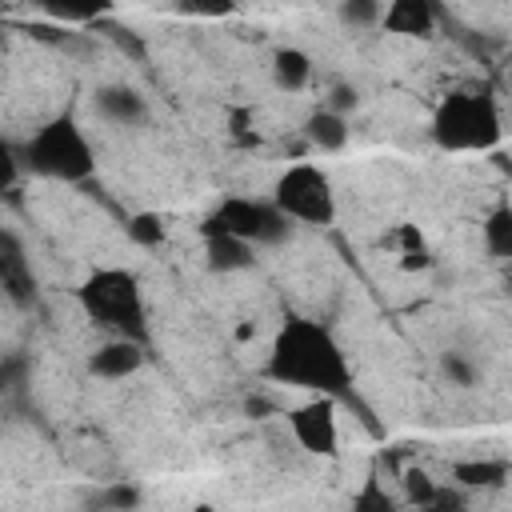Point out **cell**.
Returning <instances> with one entry per match:
<instances>
[{
    "instance_id": "1",
    "label": "cell",
    "mask_w": 512,
    "mask_h": 512,
    "mask_svg": "<svg viewBox=\"0 0 512 512\" xmlns=\"http://www.w3.org/2000/svg\"><path fill=\"white\" fill-rule=\"evenodd\" d=\"M264 376L288 388H300L308 396H328L340 400L352 388V364L344 356V344L336 332L312 316H288L264 360Z\"/></svg>"
},
{
    "instance_id": "2",
    "label": "cell",
    "mask_w": 512,
    "mask_h": 512,
    "mask_svg": "<svg viewBox=\"0 0 512 512\" xmlns=\"http://www.w3.org/2000/svg\"><path fill=\"white\" fill-rule=\"evenodd\" d=\"M76 304L84 320L96 332H104V340L148 344V300L132 268H116V264L92 268L76 288Z\"/></svg>"
},
{
    "instance_id": "3",
    "label": "cell",
    "mask_w": 512,
    "mask_h": 512,
    "mask_svg": "<svg viewBox=\"0 0 512 512\" xmlns=\"http://www.w3.org/2000/svg\"><path fill=\"white\" fill-rule=\"evenodd\" d=\"M20 164L44 180H64V184H84L96 172V152L88 132L80 128L76 116L60 112L48 116L24 144H20Z\"/></svg>"
},
{
    "instance_id": "4",
    "label": "cell",
    "mask_w": 512,
    "mask_h": 512,
    "mask_svg": "<svg viewBox=\"0 0 512 512\" xmlns=\"http://www.w3.org/2000/svg\"><path fill=\"white\" fill-rule=\"evenodd\" d=\"M428 132L444 152H488L500 144L504 124L488 88H452L436 104Z\"/></svg>"
},
{
    "instance_id": "5",
    "label": "cell",
    "mask_w": 512,
    "mask_h": 512,
    "mask_svg": "<svg viewBox=\"0 0 512 512\" xmlns=\"http://www.w3.org/2000/svg\"><path fill=\"white\" fill-rule=\"evenodd\" d=\"M292 220L272 196H224L200 224L204 236H236L252 248H276L292 236Z\"/></svg>"
},
{
    "instance_id": "6",
    "label": "cell",
    "mask_w": 512,
    "mask_h": 512,
    "mask_svg": "<svg viewBox=\"0 0 512 512\" xmlns=\"http://www.w3.org/2000/svg\"><path fill=\"white\" fill-rule=\"evenodd\" d=\"M272 200L276 208L292 220V224H308V228H328L336 220V188L332 176L308 160L288 164L276 184H272Z\"/></svg>"
},
{
    "instance_id": "7",
    "label": "cell",
    "mask_w": 512,
    "mask_h": 512,
    "mask_svg": "<svg viewBox=\"0 0 512 512\" xmlns=\"http://www.w3.org/2000/svg\"><path fill=\"white\" fill-rule=\"evenodd\" d=\"M288 432L308 456H336L340 452V420H336V400L312 396L288 412Z\"/></svg>"
},
{
    "instance_id": "8",
    "label": "cell",
    "mask_w": 512,
    "mask_h": 512,
    "mask_svg": "<svg viewBox=\"0 0 512 512\" xmlns=\"http://www.w3.org/2000/svg\"><path fill=\"white\" fill-rule=\"evenodd\" d=\"M92 104L108 124H120V128H136L148 120V100L132 84H100L92 92Z\"/></svg>"
},
{
    "instance_id": "9",
    "label": "cell",
    "mask_w": 512,
    "mask_h": 512,
    "mask_svg": "<svg viewBox=\"0 0 512 512\" xmlns=\"http://www.w3.org/2000/svg\"><path fill=\"white\" fill-rule=\"evenodd\" d=\"M140 368H144V344H136V340H104L88 356V372L96 380H128Z\"/></svg>"
},
{
    "instance_id": "10",
    "label": "cell",
    "mask_w": 512,
    "mask_h": 512,
    "mask_svg": "<svg viewBox=\"0 0 512 512\" xmlns=\"http://www.w3.org/2000/svg\"><path fill=\"white\" fill-rule=\"evenodd\" d=\"M0 280H4V292L16 304H28L32 292H36V276H32V264L24 260V248H20L16 232L0 236Z\"/></svg>"
},
{
    "instance_id": "11",
    "label": "cell",
    "mask_w": 512,
    "mask_h": 512,
    "mask_svg": "<svg viewBox=\"0 0 512 512\" xmlns=\"http://www.w3.org/2000/svg\"><path fill=\"white\" fill-rule=\"evenodd\" d=\"M380 28L396 32V36H420L424 40L436 32V8L428 0H392V4H384Z\"/></svg>"
},
{
    "instance_id": "12",
    "label": "cell",
    "mask_w": 512,
    "mask_h": 512,
    "mask_svg": "<svg viewBox=\"0 0 512 512\" xmlns=\"http://www.w3.org/2000/svg\"><path fill=\"white\" fill-rule=\"evenodd\" d=\"M508 460L500 456H468V460H456L452 464V484L464 488V492H492L508 480Z\"/></svg>"
},
{
    "instance_id": "13",
    "label": "cell",
    "mask_w": 512,
    "mask_h": 512,
    "mask_svg": "<svg viewBox=\"0 0 512 512\" xmlns=\"http://www.w3.org/2000/svg\"><path fill=\"white\" fill-rule=\"evenodd\" d=\"M348 136H352V128H348V116H340V112H332V108H316V112H308V120H304V140L316 148V152H340L344 144H348Z\"/></svg>"
},
{
    "instance_id": "14",
    "label": "cell",
    "mask_w": 512,
    "mask_h": 512,
    "mask_svg": "<svg viewBox=\"0 0 512 512\" xmlns=\"http://www.w3.org/2000/svg\"><path fill=\"white\" fill-rule=\"evenodd\" d=\"M204 264L220 276H232L256 264V248L236 236H204Z\"/></svg>"
},
{
    "instance_id": "15",
    "label": "cell",
    "mask_w": 512,
    "mask_h": 512,
    "mask_svg": "<svg viewBox=\"0 0 512 512\" xmlns=\"http://www.w3.org/2000/svg\"><path fill=\"white\" fill-rule=\"evenodd\" d=\"M272 80L280 92H300L312 80V56L296 44H280L272 52Z\"/></svg>"
},
{
    "instance_id": "16",
    "label": "cell",
    "mask_w": 512,
    "mask_h": 512,
    "mask_svg": "<svg viewBox=\"0 0 512 512\" xmlns=\"http://www.w3.org/2000/svg\"><path fill=\"white\" fill-rule=\"evenodd\" d=\"M388 248L396 252V264H400L404 272H424V268H432V248H428V240H424V232H420L416 224H396V228L388 232Z\"/></svg>"
},
{
    "instance_id": "17",
    "label": "cell",
    "mask_w": 512,
    "mask_h": 512,
    "mask_svg": "<svg viewBox=\"0 0 512 512\" xmlns=\"http://www.w3.org/2000/svg\"><path fill=\"white\" fill-rule=\"evenodd\" d=\"M480 236H484L488 256L512 264V204H508V200H500L496 208L484 212V220H480Z\"/></svg>"
},
{
    "instance_id": "18",
    "label": "cell",
    "mask_w": 512,
    "mask_h": 512,
    "mask_svg": "<svg viewBox=\"0 0 512 512\" xmlns=\"http://www.w3.org/2000/svg\"><path fill=\"white\" fill-rule=\"evenodd\" d=\"M440 372H444V380H448L452 388H472V384L480 380V364H476L468 352H460V348L440 352Z\"/></svg>"
},
{
    "instance_id": "19",
    "label": "cell",
    "mask_w": 512,
    "mask_h": 512,
    "mask_svg": "<svg viewBox=\"0 0 512 512\" xmlns=\"http://www.w3.org/2000/svg\"><path fill=\"white\" fill-rule=\"evenodd\" d=\"M124 232H128V240H132L136 248H156V244H164V220H160V212H132L128 224H124Z\"/></svg>"
},
{
    "instance_id": "20",
    "label": "cell",
    "mask_w": 512,
    "mask_h": 512,
    "mask_svg": "<svg viewBox=\"0 0 512 512\" xmlns=\"http://www.w3.org/2000/svg\"><path fill=\"white\" fill-rule=\"evenodd\" d=\"M348 512H400V508H396L392 492H388L376 476H368V480L356 488V496H352V508H348Z\"/></svg>"
},
{
    "instance_id": "21",
    "label": "cell",
    "mask_w": 512,
    "mask_h": 512,
    "mask_svg": "<svg viewBox=\"0 0 512 512\" xmlns=\"http://www.w3.org/2000/svg\"><path fill=\"white\" fill-rule=\"evenodd\" d=\"M336 16H340V24H348V28H376L380 16H384V4H376V0H344V4L336 8Z\"/></svg>"
},
{
    "instance_id": "22",
    "label": "cell",
    "mask_w": 512,
    "mask_h": 512,
    "mask_svg": "<svg viewBox=\"0 0 512 512\" xmlns=\"http://www.w3.org/2000/svg\"><path fill=\"white\" fill-rule=\"evenodd\" d=\"M100 504H104L108 512H132V508H140V488L128 484V480L108 484V488L100 492Z\"/></svg>"
},
{
    "instance_id": "23",
    "label": "cell",
    "mask_w": 512,
    "mask_h": 512,
    "mask_svg": "<svg viewBox=\"0 0 512 512\" xmlns=\"http://www.w3.org/2000/svg\"><path fill=\"white\" fill-rule=\"evenodd\" d=\"M436 488H440V484H436L424 468H408V472H404V496H408L416 508H424V504L432 500V492H436Z\"/></svg>"
},
{
    "instance_id": "24",
    "label": "cell",
    "mask_w": 512,
    "mask_h": 512,
    "mask_svg": "<svg viewBox=\"0 0 512 512\" xmlns=\"http://www.w3.org/2000/svg\"><path fill=\"white\" fill-rule=\"evenodd\" d=\"M420 512H468L464 488H456V484H440V488L432 492V500H428Z\"/></svg>"
},
{
    "instance_id": "25",
    "label": "cell",
    "mask_w": 512,
    "mask_h": 512,
    "mask_svg": "<svg viewBox=\"0 0 512 512\" xmlns=\"http://www.w3.org/2000/svg\"><path fill=\"white\" fill-rule=\"evenodd\" d=\"M44 12H48L52 20H72V24H80V20L100 16L104 4H44Z\"/></svg>"
},
{
    "instance_id": "26",
    "label": "cell",
    "mask_w": 512,
    "mask_h": 512,
    "mask_svg": "<svg viewBox=\"0 0 512 512\" xmlns=\"http://www.w3.org/2000/svg\"><path fill=\"white\" fill-rule=\"evenodd\" d=\"M356 104H360V92H356V84H332L328 88V100H324V108H332V112H340V116H348V112H356Z\"/></svg>"
},
{
    "instance_id": "27",
    "label": "cell",
    "mask_w": 512,
    "mask_h": 512,
    "mask_svg": "<svg viewBox=\"0 0 512 512\" xmlns=\"http://www.w3.org/2000/svg\"><path fill=\"white\" fill-rule=\"evenodd\" d=\"M244 412H248L252 420H260V416L272 412V400H264V396H248V400H244Z\"/></svg>"
},
{
    "instance_id": "28",
    "label": "cell",
    "mask_w": 512,
    "mask_h": 512,
    "mask_svg": "<svg viewBox=\"0 0 512 512\" xmlns=\"http://www.w3.org/2000/svg\"><path fill=\"white\" fill-rule=\"evenodd\" d=\"M192 512H216V508H212V504H196Z\"/></svg>"
},
{
    "instance_id": "29",
    "label": "cell",
    "mask_w": 512,
    "mask_h": 512,
    "mask_svg": "<svg viewBox=\"0 0 512 512\" xmlns=\"http://www.w3.org/2000/svg\"><path fill=\"white\" fill-rule=\"evenodd\" d=\"M508 80H512V68H508Z\"/></svg>"
}]
</instances>
